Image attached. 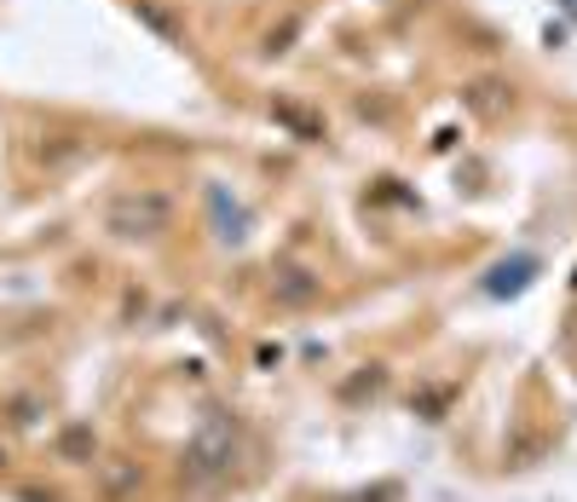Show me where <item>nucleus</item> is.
Instances as JSON below:
<instances>
[{"label":"nucleus","instance_id":"1","mask_svg":"<svg viewBox=\"0 0 577 502\" xmlns=\"http://www.w3.org/2000/svg\"><path fill=\"white\" fill-rule=\"evenodd\" d=\"M243 462V433L232 416H202L197 433L185 439V474L202 479V486H220V479H232V468Z\"/></svg>","mask_w":577,"mask_h":502},{"label":"nucleus","instance_id":"12","mask_svg":"<svg viewBox=\"0 0 577 502\" xmlns=\"http://www.w3.org/2000/svg\"><path fill=\"white\" fill-rule=\"evenodd\" d=\"M0 468H7V451H0Z\"/></svg>","mask_w":577,"mask_h":502},{"label":"nucleus","instance_id":"7","mask_svg":"<svg viewBox=\"0 0 577 502\" xmlns=\"http://www.w3.org/2000/svg\"><path fill=\"white\" fill-rule=\"evenodd\" d=\"M381 387H387V370H381V364H364V375H353V381H346V387H341V398L353 405V398H364V393H381Z\"/></svg>","mask_w":577,"mask_h":502},{"label":"nucleus","instance_id":"8","mask_svg":"<svg viewBox=\"0 0 577 502\" xmlns=\"http://www.w3.org/2000/svg\"><path fill=\"white\" fill-rule=\"evenodd\" d=\"M526 272H538V266H531V260H514V266H503L497 277H491V289H497V295H503V289H520Z\"/></svg>","mask_w":577,"mask_h":502},{"label":"nucleus","instance_id":"11","mask_svg":"<svg viewBox=\"0 0 577 502\" xmlns=\"http://www.w3.org/2000/svg\"><path fill=\"white\" fill-rule=\"evenodd\" d=\"M24 502H58L52 491H24Z\"/></svg>","mask_w":577,"mask_h":502},{"label":"nucleus","instance_id":"5","mask_svg":"<svg viewBox=\"0 0 577 502\" xmlns=\"http://www.w3.org/2000/svg\"><path fill=\"white\" fill-rule=\"evenodd\" d=\"M272 116H278V122H283L288 133H295V139H306V145H313V139H323V122H318V116H306L301 105H288V98H278Z\"/></svg>","mask_w":577,"mask_h":502},{"label":"nucleus","instance_id":"4","mask_svg":"<svg viewBox=\"0 0 577 502\" xmlns=\"http://www.w3.org/2000/svg\"><path fill=\"white\" fill-rule=\"evenodd\" d=\"M139 486H144L139 462H128V456H116V462H98V491H105V502H128Z\"/></svg>","mask_w":577,"mask_h":502},{"label":"nucleus","instance_id":"2","mask_svg":"<svg viewBox=\"0 0 577 502\" xmlns=\"http://www.w3.org/2000/svg\"><path fill=\"white\" fill-rule=\"evenodd\" d=\"M174 219L168 208V196H156V191H133V196H116L110 214H105V226L116 237H156L162 226Z\"/></svg>","mask_w":577,"mask_h":502},{"label":"nucleus","instance_id":"3","mask_svg":"<svg viewBox=\"0 0 577 502\" xmlns=\"http://www.w3.org/2000/svg\"><path fill=\"white\" fill-rule=\"evenodd\" d=\"M52 456L64 462V468H93V462H98V433H93V421H64V428L52 433Z\"/></svg>","mask_w":577,"mask_h":502},{"label":"nucleus","instance_id":"10","mask_svg":"<svg viewBox=\"0 0 577 502\" xmlns=\"http://www.w3.org/2000/svg\"><path fill=\"white\" fill-rule=\"evenodd\" d=\"M40 421V398H17L12 405V428H35Z\"/></svg>","mask_w":577,"mask_h":502},{"label":"nucleus","instance_id":"9","mask_svg":"<svg viewBox=\"0 0 577 502\" xmlns=\"http://www.w3.org/2000/svg\"><path fill=\"white\" fill-rule=\"evenodd\" d=\"M139 17H144V24H151L156 35H168V41H174V17L162 12V7H151V0H139Z\"/></svg>","mask_w":577,"mask_h":502},{"label":"nucleus","instance_id":"6","mask_svg":"<svg viewBox=\"0 0 577 502\" xmlns=\"http://www.w3.org/2000/svg\"><path fill=\"white\" fill-rule=\"evenodd\" d=\"M318 277L313 272H278V300H288V307H306V300H318Z\"/></svg>","mask_w":577,"mask_h":502}]
</instances>
